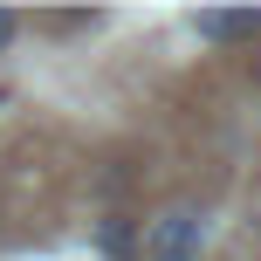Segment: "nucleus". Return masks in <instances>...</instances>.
I'll use <instances>...</instances> for the list:
<instances>
[{
	"instance_id": "1",
	"label": "nucleus",
	"mask_w": 261,
	"mask_h": 261,
	"mask_svg": "<svg viewBox=\"0 0 261 261\" xmlns=\"http://www.w3.org/2000/svg\"><path fill=\"white\" fill-rule=\"evenodd\" d=\"M206 248V213L199 206H165L144 220V261H199Z\"/></svg>"
},
{
	"instance_id": "3",
	"label": "nucleus",
	"mask_w": 261,
	"mask_h": 261,
	"mask_svg": "<svg viewBox=\"0 0 261 261\" xmlns=\"http://www.w3.org/2000/svg\"><path fill=\"white\" fill-rule=\"evenodd\" d=\"M193 28L206 41H248V35H261V7H206V14H193Z\"/></svg>"
},
{
	"instance_id": "2",
	"label": "nucleus",
	"mask_w": 261,
	"mask_h": 261,
	"mask_svg": "<svg viewBox=\"0 0 261 261\" xmlns=\"http://www.w3.org/2000/svg\"><path fill=\"white\" fill-rule=\"evenodd\" d=\"M96 254L103 261H144V220H130V213L96 220Z\"/></svg>"
},
{
	"instance_id": "4",
	"label": "nucleus",
	"mask_w": 261,
	"mask_h": 261,
	"mask_svg": "<svg viewBox=\"0 0 261 261\" xmlns=\"http://www.w3.org/2000/svg\"><path fill=\"white\" fill-rule=\"evenodd\" d=\"M21 35V21H14V14H0V55H7V41Z\"/></svg>"
}]
</instances>
